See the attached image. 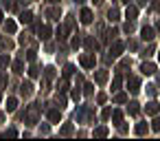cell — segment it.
<instances>
[{
    "label": "cell",
    "mask_w": 160,
    "mask_h": 141,
    "mask_svg": "<svg viewBox=\"0 0 160 141\" xmlns=\"http://www.w3.org/2000/svg\"><path fill=\"white\" fill-rule=\"evenodd\" d=\"M127 90L129 93H138L140 90V79L138 77H129L127 79Z\"/></svg>",
    "instance_id": "obj_1"
},
{
    "label": "cell",
    "mask_w": 160,
    "mask_h": 141,
    "mask_svg": "<svg viewBox=\"0 0 160 141\" xmlns=\"http://www.w3.org/2000/svg\"><path fill=\"white\" fill-rule=\"evenodd\" d=\"M81 66L83 68H92L94 66V57L92 55H81Z\"/></svg>",
    "instance_id": "obj_2"
},
{
    "label": "cell",
    "mask_w": 160,
    "mask_h": 141,
    "mask_svg": "<svg viewBox=\"0 0 160 141\" xmlns=\"http://www.w3.org/2000/svg\"><path fill=\"white\" fill-rule=\"evenodd\" d=\"M81 22L83 24H90L92 22V11L90 9H81Z\"/></svg>",
    "instance_id": "obj_3"
},
{
    "label": "cell",
    "mask_w": 160,
    "mask_h": 141,
    "mask_svg": "<svg viewBox=\"0 0 160 141\" xmlns=\"http://www.w3.org/2000/svg\"><path fill=\"white\" fill-rule=\"evenodd\" d=\"M121 51H123V44H121V42H114V46L110 49V57H118Z\"/></svg>",
    "instance_id": "obj_4"
},
{
    "label": "cell",
    "mask_w": 160,
    "mask_h": 141,
    "mask_svg": "<svg viewBox=\"0 0 160 141\" xmlns=\"http://www.w3.org/2000/svg\"><path fill=\"white\" fill-rule=\"evenodd\" d=\"M140 71H142L145 75H153V73H156V64H151V62H145Z\"/></svg>",
    "instance_id": "obj_5"
},
{
    "label": "cell",
    "mask_w": 160,
    "mask_h": 141,
    "mask_svg": "<svg viewBox=\"0 0 160 141\" xmlns=\"http://www.w3.org/2000/svg\"><path fill=\"white\" fill-rule=\"evenodd\" d=\"M145 110H147V115H158V110H160V106H158L156 101H149V104L145 106Z\"/></svg>",
    "instance_id": "obj_6"
},
{
    "label": "cell",
    "mask_w": 160,
    "mask_h": 141,
    "mask_svg": "<svg viewBox=\"0 0 160 141\" xmlns=\"http://www.w3.org/2000/svg\"><path fill=\"white\" fill-rule=\"evenodd\" d=\"M142 40H153V29L151 27H142Z\"/></svg>",
    "instance_id": "obj_7"
},
{
    "label": "cell",
    "mask_w": 160,
    "mask_h": 141,
    "mask_svg": "<svg viewBox=\"0 0 160 141\" xmlns=\"http://www.w3.org/2000/svg\"><path fill=\"white\" fill-rule=\"evenodd\" d=\"M16 106H18V99H16V97H9V99H7V112H13Z\"/></svg>",
    "instance_id": "obj_8"
},
{
    "label": "cell",
    "mask_w": 160,
    "mask_h": 141,
    "mask_svg": "<svg viewBox=\"0 0 160 141\" xmlns=\"http://www.w3.org/2000/svg\"><path fill=\"white\" fill-rule=\"evenodd\" d=\"M136 14H138V9H136V7H127L125 18H127V20H134V18H136Z\"/></svg>",
    "instance_id": "obj_9"
},
{
    "label": "cell",
    "mask_w": 160,
    "mask_h": 141,
    "mask_svg": "<svg viewBox=\"0 0 160 141\" xmlns=\"http://www.w3.org/2000/svg\"><path fill=\"white\" fill-rule=\"evenodd\" d=\"M51 38V29L48 27H40V40H48Z\"/></svg>",
    "instance_id": "obj_10"
},
{
    "label": "cell",
    "mask_w": 160,
    "mask_h": 141,
    "mask_svg": "<svg viewBox=\"0 0 160 141\" xmlns=\"http://www.w3.org/2000/svg\"><path fill=\"white\" fill-rule=\"evenodd\" d=\"M48 119H51L53 123H57V121L62 119V115H59V110H48Z\"/></svg>",
    "instance_id": "obj_11"
},
{
    "label": "cell",
    "mask_w": 160,
    "mask_h": 141,
    "mask_svg": "<svg viewBox=\"0 0 160 141\" xmlns=\"http://www.w3.org/2000/svg\"><path fill=\"white\" fill-rule=\"evenodd\" d=\"M127 112H129L132 117H136V115L140 112V108H138V104H129V106H127Z\"/></svg>",
    "instance_id": "obj_12"
},
{
    "label": "cell",
    "mask_w": 160,
    "mask_h": 141,
    "mask_svg": "<svg viewBox=\"0 0 160 141\" xmlns=\"http://www.w3.org/2000/svg\"><path fill=\"white\" fill-rule=\"evenodd\" d=\"M112 119H114V123H116V126H121V121H123L121 110H112Z\"/></svg>",
    "instance_id": "obj_13"
},
{
    "label": "cell",
    "mask_w": 160,
    "mask_h": 141,
    "mask_svg": "<svg viewBox=\"0 0 160 141\" xmlns=\"http://www.w3.org/2000/svg\"><path fill=\"white\" fill-rule=\"evenodd\" d=\"M108 20H110V22H116V20H118V9H110Z\"/></svg>",
    "instance_id": "obj_14"
},
{
    "label": "cell",
    "mask_w": 160,
    "mask_h": 141,
    "mask_svg": "<svg viewBox=\"0 0 160 141\" xmlns=\"http://www.w3.org/2000/svg\"><path fill=\"white\" fill-rule=\"evenodd\" d=\"M20 20H22V22H27V24H29V22H31V20H33V14H31V11H22V16H20Z\"/></svg>",
    "instance_id": "obj_15"
},
{
    "label": "cell",
    "mask_w": 160,
    "mask_h": 141,
    "mask_svg": "<svg viewBox=\"0 0 160 141\" xmlns=\"http://www.w3.org/2000/svg\"><path fill=\"white\" fill-rule=\"evenodd\" d=\"M5 31H7V33H13V31H16V22H13V20H7V22H5Z\"/></svg>",
    "instance_id": "obj_16"
},
{
    "label": "cell",
    "mask_w": 160,
    "mask_h": 141,
    "mask_svg": "<svg viewBox=\"0 0 160 141\" xmlns=\"http://www.w3.org/2000/svg\"><path fill=\"white\" fill-rule=\"evenodd\" d=\"M94 79H97V82H99V84H103V82H105V79H108V73H105V71H99V73H97V77H94Z\"/></svg>",
    "instance_id": "obj_17"
},
{
    "label": "cell",
    "mask_w": 160,
    "mask_h": 141,
    "mask_svg": "<svg viewBox=\"0 0 160 141\" xmlns=\"http://www.w3.org/2000/svg\"><path fill=\"white\" fill-rule=\"evenodd\" d=\"M31 88H33V86H31V82H24L20 90H22V95H31Z\"/></svg>",
    "instance_id": "obj_18"
},
{
    "label": "cell",
    "mask_w": 160,
    "mask_h": 141,
    "mask_svg": "<svg viewBox=\"0 0 160 141\" xmlns=\"http://www.w3.org/2000/svg\"><path fill=\"white\" fill-rule=\"evenodd\" d=\"M9 66V55H0V68H7Z\"/></svg>",
    "instance_id": "obj_19"
},
{
    "label": "cell",
    "mask_w": 160,
    "mask_h": 141,
    "mask_svg": "<svg viewBox=\"0 0 160 141\" xmlns=\"http://www.w3.org/2000/svg\"><path fill=\"white\" fill-rule=\"evenodd\" d=\"M147 132V123H138L136 126V134H145Z\"/></svg>",
    "instance_id": "obj_20"
},
{
    "label": "cell",
    "mask_w": 160,
    "mask_h": 141,
    "mask_svg": "<svg viewBox=\"0 0 160 141\" xmlns=\"http://www.w3.org/2000/svg\"><path fill=\"white\" fill-rule=\"evenodd\" d=\"M94 134H97V137H105V134H108V128H103V126H101V128H97V130H94Z\"/></svg>",
    "instance_id": "obj_21"
},
{
    "label": "cell",
    "mask_w": 160,
    "mask_h": 141,
    "mask_svg": "<svg viewBox=\"0 0 160 141\" xmlns=\"http://www.w3.org/2000/svg\"><path fill=\"white\" fill-rule=\"evenodd\" d=\"M22 68H24V64H22V62L18 60V62L13 64V71H16V73H22Z\"/></svg>",
    "instance_id": "obj_22"
},
{
    "label": "cell",
    "mask_w": 160,
    "mask_h": 141,
    "mask_svg": "<svg viewBox=\"0 0 160 141\" xmlns=\"http://www.w3.org/2000/svg\"><path fill=\"white\" fill-rule=\"evenodd\" d=\"M29 75H31V77H38V75H40V68H38V66H31Z\"/></svg>",
    "instance_id": "obj_23"
},
{
    "label": "cell",
    "mask_w": 160,
    "mask_h": 141,
    "mask_svg": "<svg viewBox=\"0 0 160 141\" xmlns=\"http://www.w3.org/2000/svg\"><path fill=\"white\" fill-rule=\"evenodd\" d=\"M72 71H75V68H72V66L68 64V66L64 68V77H70V75H72Z\"/></svg>",
    "instance_id": "obj_24"
},
{
    "label": "cell",
    "mask_w": 160,
    "mask_h": 141,
    "mask_svg": "<svg viewBox=\"0 0 160 141\" xmlns=\"http://www.w3.org/2000/svg\"><path fill=\"white\" fill-rule=\"evenodd\" d=\"M112 86H114L112 90H116V88L121 86V75H116V77H114V82H112Z\"/></svg>",
    "instance_id": "obj_25"
},
{
    "label": "cell",
    "mask_w": 160,
    "mask_h": 141,
    "mask_svg": "<svg viewBox=\"0 0 160 141\" xmlns=\"http://www.w3.org/2000/svg\"><path fill=\"white\" fill-rule=\"evenodd\" d=\"M125 99H127V97H125V95H123V93H118V95H116V97H114V101H116V104H123V101H125Z\"/></svg>",
    "instance_id": "obj_26"
},
{
    "label": "cell",
    "mask_w": 160,
    "mask_h": 141,
    "mask_svg": "<svg viewBox=\"0 0 160 141\" xmlns=\"http://www.w3.org/2000/svg\"><path fill=\"white\" fill-rule=\"evenodd\" d=\"M27 60H29V62H33V60H35V51H33V49H31V51H27Z\"/></svg>",
    "instance_id": "obj_27"
},
{
    "label": "cell",
    "mask_w": 160,
    "mask_h": 141,
    "mask_svg": "<svg viewBox=\"0 0 160 141\" xmlns=\"http://www.w3.org/2000/svg\"><path fill=\"white\" fill-rule=\"evenodd\" d=\"M153 130H156V132H160V117H156V119H153Z\"/></svg>",
    "instance_id": "obj_28"
},
{
    "label": "cell",
    "mask_w": 160,
    "mask_h": 141,
    "mask_svg": "<svg viewBox=\"0 0 160 141\" xmlns=\"http://www.w3.org/2000/svg\"><path fill=\"white\" fill-rule=\"evenodd\" d=\"M79 97H81V93H79V88H75V90H72V99H75V101H77V99H79Z\"/></svg>",
    "instance_id": "obj_29"
},
{
    "label": "cell",
    "mask_w": 160,
    "mask_h": 141,
    "mask_svg": "<svg viewBox=\"0 0 160 141\" xmlns=\"http://www.w3.org/2000/svg\"><path fill=\"white\" fill-rule=\"evenodd\" d=\"M16 134H18V132H16V130H13V128H9V130H7V132H5V137H16Z\"/></svg>",
    "instance_id": "obj_30"
},
{
    "label": "cell",
    "mask_w": 160,
    "mask_h": 141,
    "mask_svg": "<svg viewBox=\"0 0 160 141\" xmlns=\"http://www.w3.org/2000/svg\"><path fill=\"white\" fill-rule=\"evenodd\" d=\"M79 44H81V40H79V35H77V38H72V46H75V49H77V46H79Z\"/></svg>",
    "instance_id": "obj_31"
},
{
    "label": "cell",
    "mask_w": 160,
    "mask_h": 141,
    "mask_svg": "<svg viewBox=\"0 0 160 141\" xmlns=\"http://www.w3.org/2000/svg\"><path fill=\"white\" fill-rule=\"evenodd\" d=\"M151 53H153V46H149V49H147V51H145V53H142V57H149V55H151Z\"/></svg>",
    "instance_id": "obj_32"
},
{
    "label": "cell",
    "mask_w": 160,
    "mask_h": 141,
    "mask_svg": "<svg viewBox=\"0 0 160 141\" xmlns=\"http://www.w3.org/2000/svg\"><path fill=\"white\" fill-rule=\"evenodd\" d=\"M92 88H94L92 84H86V95H92Z\"/></svg>",
    "instance_id": "obj_33"
},
{
    "label": "cell",
    "mask_w": 160,
    "mask_h": 141,
    "mask_svg": "<svg viewBox=\"0 0 160 141\" xmlns=\"http://www.w3.org/2000/svg\"><path fill=\"white\" fill-rule=\"evenodd\" d=\"M110 115H112V110H110V108H105V110H103V119H108Z\"/></svg>",
    "instance_id": "obj_34"
},
{
    "label": "cell",
    "mask_w": 160,
    "mask_h": 141,
    "mask_svg": "<svg viewBox=\"0 0 160 141\" xmlns=\"http://www.w3.org/2000/svg\"><path fill=\"white\" fill-rule=\"evenodd\" d=\"M2 7L5 9H11V3H9V0H2Z\"/></svg>",
    "instance_id": "obj_35"
},
{
    "label": "cell",
    "mask_w": 160,
    "mask_h": 141,
    "mask_svg": "<svg viewBox=\"0 0 160 141\" xmlns=\"http://www.w3.org/2000/svg\"><path fill=\"white\" fill-rule=\"evenodd\" d=\"M5 84V75H0V86H2Z\"/></svg>",
    "instance_id": "obj_36"
},
{
    "label": "cell",
    "mask_w": 160,
    "mask_h": 141,
    "mask_svg": "<svg viewBox=\"0 0 160 141\" xmlns=\"http://www.w3.org/2000/svg\"><path fill=\"white\" fill-rule=\"evenodd\" d=\"M149 3V0H138V5H147Z\"/></svg>",
    "instance_id": "obj_37"
},
{
    "label": "cell",
    "mask_w": 160,
    "mask_h": 141,
    "mask_svg": "<svg viewBox=\"0 0 160 141\" xmlns=\"http://www.w3.org/2000/svg\"><path fill=\"white\" fill-rule=\"evenodd\" d=\"M121 3H123V5H129V3H132V0H121Z\"/></svg>",
    "instance_id": "obj_38"
},
{
    "label": "cell",
    "mask_w": 160,
    "mask_h": 141,
    "mask_svg": "<svg viewBox=\"0 0 160 141\" xmlns=\"http://www.w3.org/2000/svg\"><path fill=\"white\" fill-rule=\"evenodd\" d=\"M0 22H2V9H0Z\"/></svg>",
    "instance_id": "obj_39"
},
{
    "label": "cell",
    "mask_w": 160,
    "mask_h": 141,
    "mask_svg": "<svg viewBox=\"0 0 160 141\" xmlns=\"http://www.w3.org/2000/svg\"><path fill=\"white\" fill-rule=\"evenodd\" d=\"M92 3H97V5H99V3H101V0H92Z\"/></svg>",
    "instance_id": "obj_40"
},
{
    "label": "cell",
    "mask_w": 160,
    "mask_h": 141,
    "mask_svg": "<svg viewBox=\"0 0 160 141\" xmlns=\"http://www.w3.org/2000/svg\"><path fill=\"white\" fill-rule=\"evenodd\" d=\"M156 27H158V31H160V22H158V24H156Z\"/></svg>",
    "instance_id": "obj_41"
},
{
    "label": "cell",
    "mask_w": 160,
    "mask_h": 141,
    "mask_svg": "<svg viewBox=\"0 0 160 141\" xmlns=\"http://www.w3.org/2000/svg\"><path fill=\"white\" fill-rule=\"evenodd\" d=\"M0 121H2V112H0Z\"/></svg>",
    "instance_id": "obj_42"
},
{
    "label": "cell",
    "mask_w": 160,
    "mask_h": 141,
    "mask_svg": "<svg viewBox=\"0 0 160 141\" xmlns=\"http://www.w3.org/2000/svg\"><path fill=\"white\" fill-rule=\"evenodd\" d=\"M51 3H59V0H51Z\"/></svg>",
    "instance_id": "obj_43"
},
{
    "label": "cell",
    "mask_w": 160,
    "mask_h": 141,
    "mask_svg": "<svg viewBox=\"0 0 160 141\" xmlns=\"http://www.w3.org/2000/svg\"><path fill=\"white\" fill-rule=\"evenodd\" d=\"M77 3H83V0H77Z\"/></svg>",
    "instance_id": "obj_44"
}]
</instances>
